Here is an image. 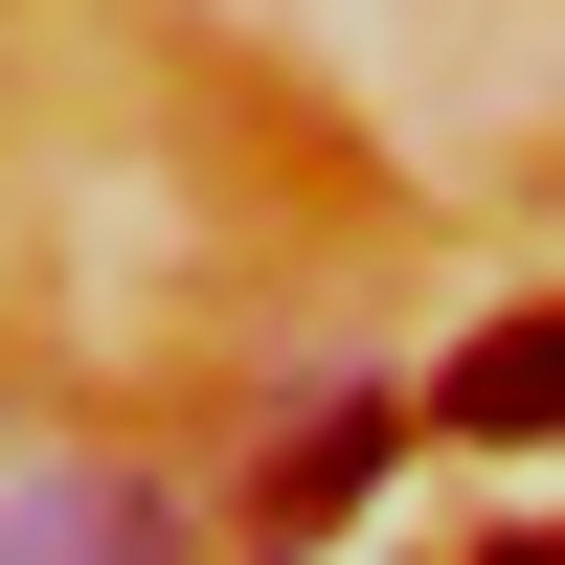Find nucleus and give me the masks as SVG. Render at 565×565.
Returning a JSON list of instances; mask_svg holds the SVG:
<instances>
[{"instance_id": "1", "label": "nucleus", "mask_w": 565, "mask_h": 565, "mask_svg": "<svg viewBox=\"0 0 565 565\" xmlns=\"http://www.w3.org/2000/svg\"><path fill=\"white\" fill-rule=\"evenodd\" d=\"M452 430H498V452H565V317H498V340L452 362Z\"/></svg>"}, {"instance_id": "2", "label": "nucleus", "mask_w": 565, "mask_h": 565, "mask_svg": "<svg viewBox=\"0 0 565 565\" xmlns=\"http://www.w3.org/2000/svg\"><path fill=\"white\" fill-rule=\"evenodd\" d=\"M23 565H159V521H136L114 476H45L23 498Z\"/></svg>"}, {"instance_id": "3", "label": "nucleus", "mask_w": 565, "mask_h": 565, "mask_svg": "<svg viewBox=\"0 0 565 565\" xmlns=\"http://www.w3.org/2000/svg\"><path fill=\"white\" fill-rule=\"evenodd\" d=\"M521 565H565V543H521Z\"/></svg>"}]
</instances>
